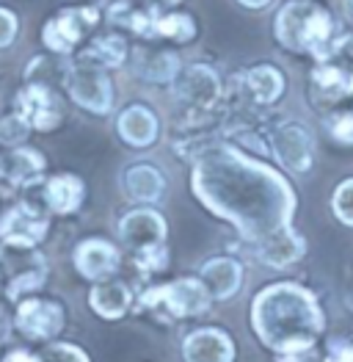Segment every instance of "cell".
<instances>
[{
  "label": "cell",
  "mask_w": 353,
  "mask_h": 362,
  "mask_svg": "<svg viewBox=\"0 0 353 362\" xmlns=\"http://www.w3.org/2000/svg\"><path fill=\"white\" fill-rule=\"evenodd\" d=\"M199 279L207 285L213 302H227L243 285V266L229 255H218L199 266Z\"/></svg>",
  "instance_id": "cell-23"
},
{
  "label": "cell",
  "mask_w": 353,
  "mask_h": 362,
  "mask_svg": "<svg viewBox=\"0 0 353 362\" xmlns=\"http://www.w3.org/2000/svg\"><path fill=\"white\" fill-rule=\"evenodd\" d=\"M323 362H353V343H334Z\"/></svg>",
  "instance_id": "cell-37"
},
{
  "label": "cell",
  "mask_w": 353,
  "mask_h": 362,
  "mask_svg": "<svg viewBox=\"0 0 353 362\" xmlns=\"http://www.w3.org/2000/svg\"><path fill=\"white\" fill-rule=\"evenodd\" d=\"M0 252H3V263L8 266V272H6V302L20 304L28 296H39V291L47 285V274H50L44 257L39 255V249H25L23 263L14 260L11 249L3 246Z\"/></svg>",
  "instance_id": "cell-12"
},
{
  "label": "cell",
  "mask_w": 353,
  "mask_h": 362,
  "mask_svg": "<svg viewBox=\"0 0 353 362\" xmlns=\"http://www.w3.org/2000/svg\"><path fill=\"white\" fill-rule=\"evenodd\" d=\"M191 194L254 246L293 227L298 208L293 185L279 169L229 141H213L191 160Z\"/></svg>",
  "instance_id": "cell-1"
},
{
  "label": "cell",
  "mask_w": 353,
  "mask_h": 362,
  "mask_svg": "<svg viewBox=\"0 0 353 362\" xmlns=\"http://www.w3.org/2000/svg\"><path fill=\"white\" fill-rule=\"evenodd\" d=\"M243 89L249 94L251 103L257 105H273L285 89H287V81H285V72L273 64H254L243 72Z\"/></svg>",
  "instance_id": "cell-25"
},
{
  "label": "cell",
  "mask_w": 353,
  "mask_h": 362,
  "mask_svg": "<svg viewBox=\"0 0 353 362\" xmlns=\"http://www.w3.org/2000/svg\"><path fill=\"white\" fill-rule=\"evenodd\" d=\"M102 11L91 3H78V6H64L56 14H50L42 25V45L50 56H72L80 53V45L86 36L102 23Z\"/></svg>",
  "instance_id": "cell-4"
},
{
  "label": "cell",
  "mask_w": 353,
  "mask_h": 362,
  "mask_svg": "<svg viewBox=\"0 0 353 362\" xmlns=\"http://www.w3.org/2000/svg\"><path fill=\"white\" fill-rule=\"evenodd\" d=\"M334 61H340V64H345L348 69H353V30L345 33V36H340V47H337Z\"/></svg>",
  "instance_id": "cell-36"
},
{
  "label": "cell",
  "mask_w": 353,
  "mask_h": 362,
  "mask_svg": "<svg viewBox=\"0 0 353 362\" xmlns=\"http://www.w3.org/2000/svg\"><path fill=\"white\" fill-rule=\"evenodd\" d=\"M331 211H334V216H337L345 227H353V177L342 180L334 188Z\"/></svg>",
  "instance_id": "cell-32"
},
{
  "label": "cell",
  "mask_w": 353,
  "mask_h": 362,
  "mask_svg": "<svg viewBox=\"0 0 353 362\" xmlns=\"http://www.w3.org/2000/svg\"><path fill=\"white\" fill-rule=\"evenodd\" d=\"M64 91L69 103H75L80 111H88L94 117H111V111L116 108V86L111 81V72L80 61L69 64Z\"/></svg>",
  "instance_id": "cell-5"
},
{
  "label": "cell",
  "mask_w": 353,
  "mask_h": 362,
  "mask_svg": "<svg viewBox=\"0 0 353 362\" xmlns=\"http://www.w3.org/2000/svg\"><path fill=\"white\" fill-rule=\"evenodd\" d=\"M50 175H47V158L44 152L36 147H17L8 150L3 158V177H0V188L3 194H11L17 188H36L44 185Z\"/></svg>",
  "instance_id": "cell-15"
},
{
  "label": "cell",
  "mask_w": 353,
  "mask_h": 362,
  "mask_svg": "<svg viewBox=\"0 0 353 362\" xmlns=\"http://www.w3.org/2000/svg\"><path fill=\"white\" fill-rule=\"evenodd\" d=\"M121 188H124V197L130 202L155 208L166 194V175L155 163L138 160L121 172Z\"/></svg>",
  "instance_id": "cell-20"
},
{
  "label": "cell",
  "mask_w": 353,
  "mask_h": 362,
  "mask_svg": "<svg viewBox=\"0 0 353 362\" xmlns=\"http://www.w3.org/2000/svg\"><path fill=\"white\" fill-rule=\"evenodd\" d=\"M30 133H33V127L17 111H8V114L0 117V144L3 147H11V150L25 147Z\"/></svg>",
  "instance_id": "cell-29"
},
{
  "label": "cell",
  "mask_w": 353,
  "mask_h": 362,
  "mask_svg": "<svg viewBox=\"0 0 353 362\" xmlns=\"http://www.w3.org/2000/svg\"><path fill=\"white\" fill-rule=\"evenodd\" d=\"M88 307L97 318L102 321H121L133 313L136 307V293L127 282L121 279H102V282H94L91 291H88Z\"/></svg>",
  "instance_id": "cell-19"
},
{
  "label": "cell",
  "mask_w": 353,
  "mask_h": 362,
  "mask_svg": "<svg viewBox=\"0 0 353 362\" xmlns=\"http://www.w3.org/2000/svg\"><path fill=\"white\" fill-rule=\"evenodd\" d=\"M116 136L130 150H149L160 139V117L147 103H130L116 114Z\"/></svg>",
  "instance_id": "cell-16"
},
{
  "label": "cell",
  "mask_w": 353,
  "mask_h": 362,
  "mask_svg": "<svg viewBox=\"0 0 353 362\" xmlns=\"http://www.w3.org/2000/svg\"><path fill=\"white\" fill-rule=\"evenodd\" d=\"M273 36L290 53H306L318 64L334 61L340 36L334 14L321 0H287L276 8Z\"/></svg>",
  "instance_id": "cell-3"
},
{
  "label": "cell",
  "mask_w": 353,
  "mask_h": 362,
  "mask_svg": "<svg viewBox=\"0 0 353 362\" xmlns=\"http://www.w3.org/2000/svg\"><path fill=\"white\" fill-rule=\"evenodd\" d=\"M50 216L44 205L20 199L0 213V246L39 249L50 235Z\"/></svg>",
  "instance_id": "cell-6"
},
{
  "label": "cell",
  "mask_w": 353,
  "mask_h": 362,
  "mask_svg": "<svg viewBox=\"0 0 353 362\" xmlns=\"http://www.w3.org/2000/svg\"><path fill=\"white\" fill-rule=\"evenodd\" d=\"M254 252H257V260L263 266L287 269V266H293V263H298L304 257L306 241H304V235L295 227H285V230H279V233H273L265 241L257 243Z\"/></svg>",
  "instance_id": "cell-24"
},
{
  "label": "cell",
  "mask_w": 353,
  "mask_h": 362,
  "mask_svg": "<svg viewBox=\"0 0 353 362\" xmlns=\"http://www.w3.org/2000/svg\"><path fill=\"white\" fill-rule=\"evenodd\" d=\"M0 362H42V351H33V349H25V346H14V349L3 351Z\"/></svg>",
  "instance_id": "cell-35"
},
{
  "label": "cell",
  "mask_w": 353,
  "mask_h": 362,
  "mask_svg": "<svg viewBox=\"0 0 353 362\" xmlns=\"http://www.w3.org/2000/svg\"><path fill=\"white\" fill-rule=\"evenodd\" d=\"M66 69L69 64H59L53 56H33L25 66V83H47L53 86V81H66Z\"/></svg>",
  "instance_id": "cell-28"
},
{
  "label": "cell",
  "mask_w": 353,
  "mask_h": 362,
  "mask_svg": "<svg viewBox=\"0 0 353 362\" xmlns=\"http://www.w3.org/2000/svg\"><path fill=\"white\" fill-rule=\"evenodd\" d=\"M199 36V23L193 14L188 11H160L157 17V28H155V39H166L174 45H191Z\"/></svg>",
  "instance_id": "cell-27"
},
{
  "label": "cell",
  "mask_w": 353,
  "mask_h": 362,
  "mask_svg": "<svg viewBox=\"0 0 353 362\" xmlns=\"http://www.w3.org/2000/svg\"><path fill=\"white\" fill-rule=\"evenodd\" d=\"M72 266H75L78 276H83L91 285L102 282V279H114L121 269V249L111 238L88 235V238L75 243Z\"/></svg>",
  "instance_id": "cell-13"
},
{
  "label": "cell",
  "mask_w": 353,
  "mask_h": 362,
  "mask_svg": "<svg viewBox=\"0 0 353 362\" xmlns=\"http://www.w3.org/2000/svg\"><path fill=\"white\" fill-rule=\"evenodd\" d=\"M268 147L273 152L276 163L293 175H306L315 163V139L301 122L295 119L279 122L270 130Z\"/></svg>",
  "instance_id": "cell-10"
},
{
  "label": "cell",
  "mask_w": 353,
  "mask_h": 362,
  "mask_svg": "<svg viewBox=\"0 0 353 362\" xmlns=\"http://www.w3.org/2000/svg\"><path fill=\"white\" fill-rule=\"evenodd\" d=\"M14 329L30 343H56L66 329V307L59 299L28 296L14 304Z\"/></svg>",
  "instance_id": "cell-7"
},
{
  "label": "cell",
  "mask_w": 353,
  "mask_h": 362,
  "mask_svg": "<svg viewBox=\"0 0 353 362\" xmlns=\"http://www.w3.org/2000/svg\"><path fill=\"white\" fill-rule=\"evenodd\" d=\"M102 17L116 30H127V33L141 36V39H155L160 11L144 6L141 0H114V3L105 6Z\"/></svg>",
  "instance_id": "cell-21"
},
{
  "label": "cell",
  "mask_w": 353,
  "mask_h": 362,
  "mask_svg": "<svg viewBox=\"0 0 353 362\" xmlns=\"http://www.w3.org/2000/svg\"><path fill=\"white\" fill-rule=\"evenodd\" d=\"M133 266L141 276H157L169 269V246L160 243V246H149L141 252H133Z\"/></svg>",
  "instance_id": "cell-30"
},
{
  "label": "cell",
  "mask_w": 353,
  "mask_h": 362,
  "mask_svg": "<svg viewBox=\"0 0 353 362\" xmlns=\"http://www.w3.org/2000/svg\"><path fill=\"white\" fill-rule=\"evenodd\" d=\"M127 59H130V42L119 30H108V33L91 36L88 45L80 47L75 61L105 69V72H114V69H121L127 64Z\"/></svg>",
  "instance_id": "cell-22"
},
{
  "label": "cell",
  "mask_w": 353,
  "mask_h": 362,
  "mask_svg": "<svg viewBox=\"0 0 353 362\" xmlns=\"http://www.w3.org/2000/svg\"><path fill=\"white\" fill-rule=\"evenodd\" d=\"M276 362H318V351L306 349V351H290V354H279Z\"/></svg>",
  "instance_id": "cell-38"
},
{
  "label": "cell",
  "mask_w": 353,
  "mask_h": 362,
  "mask_svg": "<svg viewBox=\"0 0 353 362\" xmlns=\"http://www.w3.org/2000/svg\"><path fill=\"white\" fill-rule=\"evenodd\" d=\"M42 362H94L83 346L72 340H56L42 349Z\"/></svg>",
  "instance_id": "cell-31"
},
{
  "label": "cell",
  "mask_w": 353,
  "mask_h": 362,
  "mask_svg": "<svg viewBox=\"0 0 353 362\" xmlns=\"http://www.w3.org/2000/svg\"><path fill=\"white\" fill-rule=\"evenodd\" d=\"M141 3L149 6V8H157V11H174L185 0H141Z\"/></svg>",
  "instance_id": "cell-39"
},
{
  "label": "cell",
  "mask_w": 353,
  "mask_h": 362,
  "mask_svg": "<svg viewBox=\"0 0 353 362\" xmlns=\"http://www.w3.org/2000/svg\"><path fill=\"white\" fill-rule=\"evenodd\" d=\"M3 158H6V152H0V177H3Z\"/></svg>",
  "instance_id": "cell-43"
},
{
  "label": "cell",
  "mask_w": 353,
  "mask_h": 362,
  "mask_svg": "<svg viewBox=\"0 0 353 362\" xmlns=\"http://www.w3.org/2000/svg\"><path fill=\"white\" fill-rule=\"evenodd\" d=\"M116 235L121 246L130 252H141L149 246H160L169 238V221L157 208L149 205H136L127 213H121L116 224Z\"/></svg>",
  "instance_id": "cell-11"
},
{
  "label": "cell",
  "mask_w": 353,
  "mask_h": 362,
  "mask_svg": "<svg viewBox=\"0 0 353 362\" xmlns=\"http://www.w3.org/2000/svg\"><path fill=\"white\" fill-rule=\"evenodd\" d=\"M232 334L221 327H199L182 337V362H235Z\"/></svg>",
  "instance_id": "cell-17"
},
{
  "label": "cell",
  "mask_w": 353,
  "mask_h": 362,
  "mask_svg": "<svg viewBox=\"0 0 353 362\" xmlns=\"http://www.w3.org/2000/svg\"><path fill=\"white\" fill-rule=\"evenodd\" d=\"M42 205L53 216H75L86 205V180L75 172H56L42 185Z\"/></svg>",
  "instance_id": "cell-18"
},
{
  "label": "cell",
  "mask_w": 353,
  "mask_h": 362,
  "mask_svg": "<svg viewBox=\"0 0 353 362\" xmlns=\"http://www.w3.org/2000/svg\"><path fill=\"white\" fill-rule=\"evenodd\" d=\"M174 94L188 103L193 111H210L221 103V94H224V83H221V75L215 72V66L210 64H191L182 69V75L176 78Z\"/></svg>",
  "instance_id": "cell-14"
},
{
  "label": "cell",
  "mask_w": 353,
  "mask_h": 362,
  "mask_svg": "<svg viewBox=\"0 0 353 362\" xmlns=\"http://www.w3.org/2000/svg\"><path fill=\"white\" fill-rule=\"evenodd\" d=\"M20 36V14L8 6H0V50L11 47Z\"/></svg>",
  "instance_id": "cell-33"
},
{
  "label": "cell",
  "mask_w": 353,
  "mask_h": 362,
  "mask_svg": "<svg viewBox=\"0 0 353 362\" xmlns=\"http://www.w3.org/2000/svg\"><path fill=\"white\" fill-rule=\"evenodd\" d=\"M342 14H345V20L353 25V0H342Z\"/></svg>",
  "instance_id": "cell-41"
},
{
  "label": "cell",
  "mask_w": 353,
  "mask_h": 362,
  "mask_svg": "<svg viewBox=\"0 0 353 362\" xmlns=\"http://www.w3.org/2000/svg\"><path fill=\"white\" fill-rule=\"evenodd\" d=\"M182 61L174 50H155V53H147V59L138 64V75L147 81V83H155V86H174L176 78L182 75Z\"/></svg>",
  "instance_id": "cell-26"
},
{
  "label": "cell",
  "mask_w": 353,
  "mask_h": 362,
  "mask_svg": "<svg viewBox=\"0 0 353 362\" xmlns=\"http://www.w3.org/2000/svg\"><path fill=\"white\" fill-rule=\"evenodd\" d=\"M0 360H3V343H0Z\"/></svg>",
  "instance_id": "cell-44"
},
{
  "label": "cell",
  "mask_w": 353,
  "mask_h": 362,
  "mask_svg": "<svg viewBox=\"0 0 353 362\" xmlns=\"http://www.w3.org/2000/svg\"><path fill=\"white\" fill-rule=\"evenodd\" d=\"M11 111H17L33 127V133H53L64 122V103L47 83H23L14 91Z\"/></svg>",
  "instance_id": "cell-9"
},
{
  "label": "cell",
  "mask_w": 353,
  "mask_h": 362,
  "mask_svg": "<svg viewBox=\"0 0 353 362\" xmlns=\"http://www.w3.org/2000/svg\"><path fill=\"white\" fill-rule=\"evenodd\" d=\"M235 3H240V6L249 8V11H263V8H268L273 0H235Z\"/></svg>",
  "instance_id": "cell-40"
},
{
  "label": "cell",
  "mask_w": 353,
  "mask_h": 362,
  "mask_svg": "<svg viewBox=\"0 0 353 362\" xmlns=\"http://www.w3.org/2000/svg\"><path fill=\"white\" fill-rule=\"evenodd\" d=\"M323 327L325 318L318 299L295 282H273L251 302V329L276 357L315 349Z\"/></svg>",
  "instance_id": "cell-2"
},
{
  "label": "cell",
  "mask_w": 353,
  "mask_h": 362,
  "mask_svg": "<svg viewBox=\"0 0 353 362\" xmlns=\"http://www.w3.org/2000/svg\"><path fill=\"white\" fill-rule=\"evenodd\" d=\"M213 307V296L199 276H176L172 282H160V307L155 321L174 324L199 318Z\"/></svg>",
  "instance_id": "cell-8"
},
{
  "label": "cell",
  "mask_w": 353,
  "mask_h": 362,
  "mask_svg": "<svg viewBox=\"0 0 353 362\" xmlns=\"http://www.w3.org/2000/svg\"><path fill=\"white\" fill-rule=\"evenodd\" d=\"M3 302H6V276H3V269H0V313H3Z\"/></svg>",
  "instance_id": "cell-42"
},
{
  "label": "cell",
  "mask_w": 353,
  "mask_h": 362,
  "mask_svg": "<svg viewBox=\"0 0 353 362\" xmlns=\"http://www.w3.org/2000/svg\"><path fill=\"white\" fill-rule=\"evenodd\" d=\"M331 136L340 141V144H348L353 147V111H340L331 117Z\"/></svg>",
  "instance_id": "cell-34"
}]
</instances>
